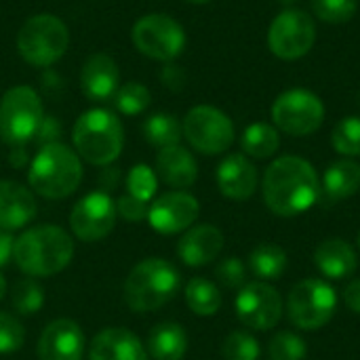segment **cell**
<instances>
[{"instance_id": "obj_6", "label": "cell", "mask_w": 360, "mask_h": 360, "mask_svg": "<svg viewBox=\"0 0 360 360\" xmlns=\"http://www.w3.org/2000/svg\"><path fill=\"white\" fill-rule=\"evenodd\" d=\"M70 44L68 25L49 13L30 17L17 34V51L34 68L53 65L63 57Z\"/></svg>"}, {"instance_id": "obj_38", "label": "cell", "mask_w": 360, "mask_h": 360, "mask_svg": "<svg viewBox=\"0 0 360 360\" xmlns=\"http://www.w3.org/2000/svg\"><path fill=\"white\" fill-rule=\"evenodd\" d=\"M217 281L228 289H243L245 287V264L238 257H226L215 268Z\"/></svg>"}, {"instance_id": "obj_50", "label": "cell", "mask_w": 360, "mask_h": 360, "mask_svg": "<svg viewBox=\"0 0 360 360\" xmlns=\"http://www.w3.org/2000/svg\"><path fill=\"white\" fill-rule=\"evenodd\" d=\"M359 103H360V95H359Z\"/></svg>"}, {"instance_id": "obj_22", "label": "cell", "mask_w": 360, "mask_h": 360, "mask_svg": "<svg viewBox=\"0 0 360 360\" xmlns=\"http://www.w3.org/2000/svg\"><path fill=\"white\" fill-rule=\"evenodd\" d=\"M314 264L323 276L331 281H344L359 268V255L344 238H327L314 251Z\"/></svg>"}, {"instance_id": "obj_34", "label": "cell", "mask_w": 360, "mask_h": 360, "mask_svg": "<svg viewBox=\"0 0 360 360\" xmlns=\"http://www.w3.org/2000/svg\"><path fill=\"white\" fill-rule=\"evenodd\" d=\"M306 356H308L306 342L291 331L276 333L268 346V359L270 360H306Z\"/></svg>"}, {"instance_id": "obj_30", "label": "cell", "mask_w": 360, "mask_h": 360, "mask_svg": "<svg viewBox=\"0 0 360 360\" xmlns=\"http://www.w3.org/2000/svg\"><path fill=\"white\" fill-rule=\"evenodd\" d=\"M152 103V93L141 82H124L114 95V105L124 116H137L148 110Z\"/></svg>"}, {"instance_id": "obj_26", "label": "cell", "mask_w": 360, "mask_h": 360, "mask_svg": "<svg viewBox=\"0 0 360 360\" xmlns=\"http://www.w3.org/2000/svg\"><path fill=\"white\" fill-rule=\"evenodd\" d=\"M249 268L264 283L278 281L287 270V253L274 243H262L251 251Z\"/></svg>"}, {"instance_id": "obj_23", "label": "cell", "mask_w": 360, "mask_h": 360, "mask_svg": "<svg viewBox=\"0 0 360 360\" xmlns=\"http://www.w3.org/2000/svg\"><path fill=\"white\" fill-rule=\"evenodd\" d=\"M156 173L167 186H171L175 190H186V188L194 186V181L198 177V165H196L194 156L177 143L171 148H162L158 152Z\"/></svg>"}, {"instance_id": "obj_42", "label": "cell", "mask_w": 360, "mask_h": 360, "mask_svg": "<svg viewBox=\"0 0 360 360\" xmlns=\"http://www.w3.org/2000/svg\"><path fill=\"white\" fill-rule=\"evenodd\" d=\"M344 302L346 306L354 312V314H360V278L359 281H352L346 291H344Z\"/></svg>"}, {"instance_id": "obj_15", "label": "cell", "mask_w": 360, "mask_h": 360, "mask_svg": "<svg viewBox=\"0 0 360 360\" xmlns=\"http://www.w3.org/2000/svg\"><path fill=\"white\" fill-rule=\"evenodd\" d=\"M200 205L188 192H169L158 196L148 209V221L152 230L165 236H173L192 228L198 219Z\"/></svg>"}, {"instance_id": "obj_25", "label": "cell", "mask_w": 360, "mask_h": 360, "mask_svg": "<svg viewBox=\"0 0 360 360\" xmlns=\"http://www.w3.org/2000/svg\"><path fill=\"white\" fill-rule=\"evenodd\" d=\"M146 350L154 360H181L188 352V335L177 323H160L150 331Z\"/></svg>"}, {"instance_id": "obj_27", "label": "cell", "mask_w": 360, "mask_h": 360, "mask_svg": "<svg viewBox=\"0 0 360 360\" xmlns=\"http://www.w3.org/2000/svg\"><path fill=\"white\" fill-rule=\"evenodd\" d=\"M243 152L251 158L266 160L274 156L281 148V135L274 124L268 122H253L245 129L240 137Z\"/></svg>"}, {"instance_id": "obj_36", "label": "cell", "mask_w": 360, "mask_h": 360, "mask_svg": "<svg viewBox=\"0 0 360 360\" xmlns=\"http://www.w3.org/2000/svg\"><path fill=\"white\" fill-rule=\"evenodd\" d=\"M221 354H224V360H257L259 344L253 335L245 331H234L226 338Z\"/></svg>"}, {"instance_id": "obj_18", "label": "cell", "mask_w": 360, "mask_h": 360, "mask_svg": "<svg viewBox=\"0 0 360 360\" xmlns=\"http://www.w3.org/2000/svg\"><path fill=\"white\" fill-rule=\"evenodd\" d=\"M259 175L245 154H230L217 167L219 192L230 200H247L255 194Z\"/></svg>"}, {"instance_id": "obj_33", "label": "cell", "mask_w": 360, "mask_h": 360, "mask_svg": "<svg viewBox=\"0 0 360 360\" xmlns=\"http://www.w3.org/2000/svg\"><path fill=\"white\" fill-rule=\"evenodd\" d=\"M359 11V0H312V13L325 23H348Z\"/></svg>"}, {"instance_id": "obj_20", "label": "cell", "mask_w": 360, "mask_h": 360, "mask_svg": "<svg viewBox=\"0 0 360 360\" xmlns=\"http://www.w3.org/2000/svg\"><path fill=\"white\" fill-rule=\"evenodd\" d=\"M89 360H148V350L133 331L110 327L93 338Z\"/></svg>"}, {"instance_id": "obj_12", "label": "cell", "mask_w": 360, "mask_h": 360, "mask_svg": "<svg viewBox=\"0 0 360 360\" xmlns=\"http://www.w3.org/2000/svg\"><path fill=\"white\" fill-rule=\"evenodd\" d=\"M137 51L156 61H173L186 49V32L179 21L165 13L143 15L131 32Z\"/></svg>"}, {"instance_id": "obj_16", "label": "cell", "mask_w": 360, "mask_h": 360, "mask_svg": "<svg viewBox=\"0 0 360 360\" xmlns=\"http://www.w3.org/2000/svg\"><path fill=\"white\" fill-rule=\"evenodd\" d=\"M84 333L72 319L49 323L38 340V360H82Z\"/></svg>"}, {"instance_id": "obj_41", "label": "cell", "mask_w": 360, "mask_h": 360, "mask_svg": "<svg viewBox=\"0 0 360 360\" xmlns=\"http://www.w3.org/2000/svg\"><path fill=\"white\" fill-rule=\"evenodd\" d=\"M118 184H120V169H116V167L108 165V167L101 171V175H99L101 192H112V190H116V188H118Z\"/></svg>"}, {"instance_id": "obj_7", "label": "cell", "mask_w": 360, "mask_h": 360, "mask_svg": "<svg viewBox=\"0 0 360 360\" xmlns=\"http://www.w3.org/2000/svg\"><path fill=\"white\" fill-rule=\"evenodd\" d=\"M44 120L38 93L32 86H13L0 99V137L11 146L32 141Z\"/></svg>"}, {"instance_id": "obj_8", "label": "cell", "mask_w": 360, "mask_h": 360, "mask_svg": "<svg viewBox=\"0 0 360 360\" xmlns=\"http://www.w3.org/2000/svg\"><path fill=\"white\" fill-rule=\"evenodd\" d=\"M338 293L323 278L300 281L287 300V312L291 323L302 331L323 329L335 314Z\"/></svg>"}, {"instance_id": "obj_4", "label": "cell", "mask_w": 360, "mask_h": 360, "mask_svg": "<svg viewBox=\"0 0 360 360\" xmlns=\"http://www.w3.org/2000/svg\"><path fill=\"white\" fill-rule=\"evenodd\" d=\"M72 141L76 148V154L95 167H108L112 165L124 146V131L120 118L103 108H93L78 116Z\"/></svg>"}, {"instance_id": "obj_10", "label": "cell", "mask_w": 360, "mask_h": 360, "mask_svg": "<svg viewBox=\"0 0 360 360\" xmlns=\"http://www.w3.org/2000/svg\"><path fill=\"white\" fill-rule=\"evenodd\" d=\"M181 131L188 143L207 156L224 154L236 137L230 116L213 105H194L186 114Z\"/></svg>"}, {"instance_id": "obj_44", "label": "cell", "mask_w": 360, "mask_h": 360, "mask_svg": "<svg viewBox=\"0 0 360 360\" xmlns=\"http://www.w3.org/2000/svg\"><path fill=\"white\" fill-rule=\"evenodd\" d=\"M13 247H15V238L11 236V232L0 230V268L8 264V259L13 257Z\"/></svg>"}, {"instance_id": "obj_35", "label": "cell", "mask_w": 360, "mask_h": 360, "mask_svg": "<svg viewBox=\"0 0 360 360\" xmlns=\"http://www.w3.org/2000/svg\"><path fill=\"white\" fill-rule=\"evenodd\" d=\"M158 190V175L148 165H135L127 175V192L143 202H150Z\"/></svg>"}, {"instance_id": "obj_31", "label": "cell", "mask_w": 360, "mask_h": 360, "mask_svg": "<svg viewBox=\"0 0 360 360\" xmlns=\"http://www.w3.org/2000/svg\"><path fill=\"white\" fill-rule=\"evenodd\" d=\"M331 146L346 158L360 156V116H348L333 127Z\"/></svg>"}, {"instance_id": "obj_32", "label": "cell", "mask_w": 360, "mask_h": 360, "mask_svg": "<svg viewBox=\"0 0 360 360\" xmlns=\"http://www.w3.org/2000/svg\"><path fill=\"white\" fill-rule=\"evenodd\" d=\"M11 304L17 310V314H23V316L36 314L44 306V291L34 278H23L15 283L11 291Z\"/></svg>"}, {"instance_id": "obj_48", "label": "cell", "mask_w": 360, "mask_h": 360, "mask_svg": "<svg viewBox=\"0 0 360 360\" xmlns=\"http://www.w3.org/2000/svg\"><path fill=\"white\" fill-rule=\"evenodd\" d=\"M278 2H283V4H293V2H297V0H278Z\"/></svg>"}, {"instance_id": "obj_1", "label": "cell", "mask_w": 360, "mask_h": 360, "mask_svg": "<svg viewBox=\"0 0 360 360\" xmlns=\"http://www.w3.org/2000/svg\"><path fill=\"white\" fill-rule=\"evenodd\" d=\"M262 192L274 215L295 217L316 205L321 198V179L306 158L281 156L266 169Z\"/></svg>"}, {"instance_id": "obj_17", "label": "cell", "mask_w": 360, "mask_h": 360, "mask_svg": "<svg viewBox=\"0 0 360 360\" xmlns=\"http://www.w3.org/2000/svg\"><path fill=\"white\" fill-rule=\"evenodd\" d=\"M120 82V70L116 61L105 53L91 55L80 70V89L91 101L114 99Z\"/></svg>"}, {"instance_id": "obj_29", "label": "cell", "mask_w": 360, "mask_h": 360, "mask_svg": "<svg viewBox=\"0 0 360 360\" xmlns=\"http://www.w3.org/2000/svg\"><path fill=\"white\" fill-rule=\"evenodd\" d=\"M186 304L196 316H213L221 308V293L211 281L192 278L186 285Z\"/></svg>"}, {"instance_id": "obj_21", "label": "cell", "mask_w": 360, "mask_h": 360, "mask_svg": "<svg viewBox=\"0 0 360 360\" xmlns=\"http://www.w3.org/2000/svg\"><path fill=\"white\" fill-rule=\"evenodd\" d=\"M36 209L30 188L11 179L0 181V230L13 232L25 228L36 217Z\"/></svg>"}, {"instance_id": "obj_5", "label": "cell", "mask_w": 360, "mask_h": 360, "mask_svg": "<svg viewBox=\"0 0 360 360\" xmlns=\"http://www.w3.org/2000/svg\"><path fill=\"white\" fill-rule=\"evenodd\" d=\"M181 278L173 264L160 257L139 262L124 281V302L133 312H154L167 306L179 291Z\"/></svg>"}, {"instance_id": "obj_9", "label": "cell", "mask_w": 360, "mask_h": 360, "mask_svg": "<svg viewBox=\"0 0 360 360\" xmlns=\"http://www.w3.org/2000/svg\"><path fill=\"white\" fill-rule=\"evenodd\" d=\"M270 114L278 131L293 137H306L323 127L325 103L308 89H289L274 99Z\"/></svg>"}, {"instance_id": "obj_37", "label": "cell", "mask_w": 360, "mask_h": 360, "mask_svg": "<svg viewBox=\"0 0 360 360\" xmlns=\"http://www.w3.org/2000/svg\"><path fill=\"white\" fill-rule=\"evenodd\" d=\"M25 342L23 325L8 312H0V354H13L21 350Z\"/></svg>"}, {"instance_id": "obj_47", "label": "cell", "mask_w": 360, "mask_h": 360, "mask_svg": "<svg viewBox=\"0 0 360 360\" xmlns=\"http://www.w3.org/2000/svg\"><path fill=\"white\" fill-rule=\"evenodd\" d=\"M188 2H194V4H207V2H211V0H188Z\"/></svg>"}, {"instance_id": "obj_49", "label": "cell", "mask_w": 360, "mask_h": 360, "mask_svg": "<svg viewBox=\"0 0 360 360\" xmlns=\"http://www.w3.org/2000/svg\"><path fill=\"white\" fill-rule=\"evenodd\" d=\"M359 247H360V232H359Z\"/></svg>"}, {"instance_id": "obj_46", "label": "cell", "mask_w": 360, "mask_h": 360, "mask_svg": "<svg viewBox=\"0 0 360 360\" xmlns=\"http://www.w3.org/2000/svg\"><path fill=\"white\" fill-rule=\"evenodd\" d=\"M6 295V281H4V276L0 274V300Z\"/></svg>"}, {"instance_id": "obj_39", "label": "cell", "mask_w": 360, "mask_h": 360, "mask_svg": "<svg viewBox=\"0 0 360 360\" xmlns=\"http://www.w3.org/2000/svg\"><path fill=\"white\" fill-rule=\"evenodd\" d=\"M148 209H150L148 202H143V200H139V198H135L131 194L120 196L118 202H116V213L127 221H143V219H148Z\"/></svg>"}, {"instance_id": "obj_2", "label": "cell", "mask_w": 360, "mask_h": 360, "mask_svg": "<svg viewBox=\"0 0 360 360\" xmlns=\"http://www.w3.org/2000/svg\"><path fill=\"white\" fill-rule=\"evenodd\" d=\"M74 257L72 236L59 226H36L25 230L13 247L17 268L27 276H53L70 266Z\"/></svg>"}, {"instance_id": "obj_13", "label": "cell", "mask_w": 360, "mask_h": 360, "mask_svg": "<svg viewBox=\"0 0 360 360\" xmlns=\"http://www.w3.org/2000/svg\"><path fill=\"white\" fill-rule=\"evenodd\" d=\"M238 321L253 331H270L283 316L281 293L264 281L245 285L236 295Z\"/></svg>"}, {"instance_id": "obj_19", "label": "cell", "mask_w": 360, "mask_h": 360, "mask_svg": "<svg viewBox=\"0 0 360 360\" xmlns=\"http://www.w3.org/2000/svg\"><path fill=\"white\" fill-rule=\"evenodd\" d=\"M224 249V234L211 224L192 226L177 243L179 259L190 268H202L217 259Z\"/></svg>"}, {"instance_id": "obj_28", "label": "cell", "mask_w": 360, "mask_h": 360, "mask_svg": "<svg viewBox=\"0 0 360 360\" xmlns=\"http://www.w3.org/2000/svg\"><path fill=\"white\" fill-rule=\"evenodd\" d=\"M184 131H181V122L173 116V114H165L158 112L154 116H150L143 122V137L150 146L162 150V148H171L177 146L181 139Z\"/></svg>"}, {"instance_id": "obj_40", "label": "cell", "mask_w": 360, "mask_h": 360, "mask_svg": "<svg viewBox=\"0 0 360 360\" xmlns=\"http://www.w3.org/2000/svg\"><path fill=\"white\" fill-rule=\"evenodd\" d=\"M59 133H61L59 122H57L55 118H44L34 139H36L40 146H46V143H55L57 137H59Z\"/></svg>"}, {"instance_id": "obj_14", "label": "cell", "mask_w": 360, "mask_h": 360, "mask_svg": "<svg viewBox=\"0 0 360 360\" xmlns=\"http://www.w3.org/2000/svg\"><path fill=\"white\" fill-rule=\"evenodd\" d=\"M116 202L108 192H91L82 196L70 215V228L72 232L84 240V243H95L105 238L114 226H116Z\"/></svg>"}, {"instance_id": "obj_24", "label": "cell", "mask_w": 360, "mask_h": 360, "mask_svg": "<svg viewBox=\"0 0 360 360\" xmlns=\"http://www.w3.org/2000/svg\"><path fill=\"white\" fill-rule=\"evenodd\" d=\"M360 190V165L356 160L342 158L327 167L323 181H321V194H325L327 200L338 202L354 196Z\"/></svg>"}, {"instance_id": "obj_45", "label": "cell", "mask_w": 360, "mask_h": 360, "mask_svg": "<svg viewBox=\"0 0 360 360\" xmlns=\"http://www.w3.org/2000/svg\"><path fill=\"white\" fill-rule=\"evenodd\" d=\"M11 165L17 167V169L27 165V152H25L23 146H15V148L11 150Z\"/></svg>"}, {"instance_id": "obj_3", "label": "cell", "mask_w": 360, "mask_h": 360, "mask_svg": "<svg viewBox=\"0 0 360 360\" xmlns=\"http://www.w3.org/2000/svg\"><path fill=\"white\" fill-rule=\"evenodd\" d=\"M82 179V162L80 156L55 141L46 143L38 150L34 160L27 169V184L30 188L51 200H61L72 196Z\"/></svg>"}, {"instance_id": "obj_11", "label": "cell", "mask_w": 360, "mask_h": 360, "mask_svg": "<svg viewBox=\"0 0 360 360\" xmlns=\"http://www.w3.org/2000/svg\"><path fill=\"white\" fill-rule=\"evenodd\" d=\"M316 42L314 19L302 8H285L278 13L268 30V46L274 57L295 61L306 57Z\"/></svg>"}, {"instance_id": "obj_43", "label": "cell", "mask_w": 360, "mask_h": 360, "mask_svg": "<svg viewBox=\"0 0 360 360\" xmlns=\"http://www.w3.org/2000/svg\"><path fill=\"white\" fill-rule=\"evenodd\" d=\"M162 80H165V84L171 86V89H181L184 82H186V74H184L179 68H175V65H167V68L162 70Z\"/></svg>"}]
</instances>
